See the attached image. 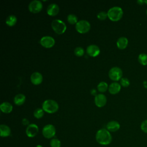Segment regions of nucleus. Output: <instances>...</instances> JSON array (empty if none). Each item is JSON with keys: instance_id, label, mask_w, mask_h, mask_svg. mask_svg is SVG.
I'll return each instance as SVG.
<instances>
[{"instance_id": "nucleus-29", "label": "nucleus", "mask_w": 147, "mask_h": 147, "mask_svg": "<svg viewBox=\"0 0 147 147\" xmlns=\"http://www.w3.org/2000/svg\"><path fill=\"white\" fill-rule=\"evenodd\" d=\"M107 17H108L107 13H106V11H100L97 14V17L100 20H105L107 18Z\"/></svg>"}, {"instance_id": "nucleus-10", "label": "nucleus", "mask_w": 147, "mask_h": 147, "mask_svg": "<svg viewBox=\"0 0 147 147\" xmlns=\"http://www.w3.org/2000/svg\"><path fill=\"white\" fill-rule=\"evenodd\" d=\"M26 134L29 138L35 137L38 132V127L34 123H31L28 125L26 129Z\"/></svg>"}, {"instance_id": "nucleus-22", "label": "nucleus", "mask_w": 147, "mask_h": 147, "mask_svg": "<svg viewBox=\"0 0 147 147\" xmlns=\"http://www.w3.org/2000/svg\"><path fill=\"white\" fill-rule=\"evenodd\" d=\"M108 84L105 82H100L97 86V89L100 92H105L108 89Z\"/></svg>"}, {"instance_id": "nucleus-11", "label": "nucleus", "mask_w": 147, "mask_h": 147, "mask_svg": "<svg viewBox=\"0 0 147 147\" xmlns=\"http://www.w3.org/2000/svg\"><path fill=\"white\" fill-rule=\"evenodd\" d=\"M94 102L96 106L99 107H103L107 102L106 96L103 94H97L95 96Z\"/></svg>"}, {"instance_id": "nucleus-27", "label": "nucleus", "mask_w": 147, "mask_h": 147, "mask_svg": "<svg viewBox=\"0 0 147 147\" xmlns=\"http://www.w3.org/2000/svg\"><path fill=\"white\" fill-rule=\"evenodd\" d=\"M84 50L81 47H78L75 48V49H74V54L76 56H79V57L82 56L84 55Z\"/></svg>"}, {"instance_id": "nucleus-20", "label": "nucleus", "mask_w": 147, "mask_h": 147, "mask_svg": "<svg viewBox=\"0 0 147 147\" xmlns=\"http://www.w3.org/2000/svg\"><path fill=\"white\" fill-rule=\"evenodd\" d=\"M26 97L25 95L22 94H17L14 98V102L16 105L18 106L22 105L25 101Z\"/></svg>"}, {"instance_id": "nucleus-16", "label": "nucleus", "mask_w": 147, "mask_h": 147, "mask_svg": "<svg viewBox=\"0 0 147 147\" xmlns=\"http://www.w3.org/2000/svg\"><path fill=\"white\" fill-rule=\"evenodd\" d=\"M121 88V84L116 82L111 83L108 88L110 94H116L118 93Z\"/></svg>"}, {"instance_id": "nucleus-26", "label": "nucleus", "mask_w": 147, "mask_h": 147, "mask_svg": "<svg viewBox=\"0 0 147 147\" xmlns=\"http://www.w3.org/2000/svg\"><path fill=\"white\" fill-rule=\"evenodd\" d=\"M50 146L51 147H60L61 142L56 138H52L50 141Z\"/></svg>"}, {"instance_id": "nucleus-6", "label": "nucleus", "mask_w": 147, "mask_h": 147, "mask_svg": "<svg viewBox=\"0 0 147 147\" xmlns=\"http://www.w3.org/2000/svg\"><path fill=\"white\" fill-rule=\"evenodd\" d=\"M109 76L110 79L114 81L121 80L122 76V71L118 67H112L109 71Z\"/></svg>"}, {"instance_id": "nucleus-12", "label": "nucleus", "mask_w": 147, "mask_h": 147, "mask_svg": "<svg viewBox=\"0 0 147 147\" xmlns=\"http://www.w3.org/2000/svg\"><path fill=\"white\" fill-rule=\"evenodd\" d=\"M87 53L92 57H96L100 53V49L96 45L91 44L86 49Z\"/></svg>"}, {"instance_id": "nucleus-21", "label": "nucleus", "mask_w": 147, "mask_h": 147, "mask_svg": "<svg viewBox=\"0 0 147 147\" xmlns=\"http://www.w3.org/2000/svg\"><path fill=\"white\" fill-rule=\"evenodd\" d=\"M17 21V17L14 15L11 14V15H9V16H7V17L6 19L5 22L8 26H13L16 24Z\"/></svg>"}, {"instance_id": "nucleus-7", "label": "nucleus", "mask_w": 147, "mask_h": 147, "mask_svg": "<svg viewBox=\"0 0 147 147\" xmlns=\"http://www.w3.org/2000/svg\"><path fill=\"white\" fill-rule=\"evenodd\" d=\"M43 136L48 139L53 138L56 134L55 127L52 124H48L44 126L42 130Z\"/></svg>"}, {"instance_id": "nucleus-4", "label": "nucleus", "mask_w": 147, "mask_h": 147, "mask_svg": "<svg viewBox=\"0 0 147 147\" xmlns=\"http://www.w3.org/2000/svg\"><path fill=\"white\" fill-rule=\"evenodd\" d=\"M51 26L55 33L59 34H63L66 30L67 26L61 20L59 19L54 20L51 24Z\"/></svg>"}, {"instance_id": "nucleus-34", "label": "nucleus", "mask_w": 147, "mask_h": 147, "mask_svg": "<svg viewBox=\"0 0 147 147\" xmlns=\"http://www.w3.org/2000/svg\"><path fill=\"white\" fill-rule=\"evenodd\" d=\"M144 3L147 5V0H145V1H144Z\"/></svg>"}, {"instance_id": "nucleus-17", "label": "nucleus", "mask_w": 147, "mask_h": 147, "mask_svg": "<svg viewBox=\"0 0 147 147\" xmlns=\"http://www.w3.org/2000/svg\"><path fill=\"white\" fill-rule=\"evenodd\" d=\"M11 134V130L9 126L2 124L0 125V136L2 137H7Z\"/></svg>"}, {"instance_id": "nucleus-9", "label": "nucleus", "mask_w": 147, "mask_h": 147, "mask_svg": "<svg viewBox=\"0 0 147 147\" xmlns=\"http://www.w3.org/2000/svg\"><path fill=\"white\" fill-rule=\"evenodd\" d=\"M40 42L42 47L47 48H49L55 45V40L50 36H45L40 39Z\"/></svg>"}, {"instance_id": "nucleus-30", "label": "nucleus", "mask_w": 147, "mask_h": 147, "mask_svg": "<svg viewBox=\"0 0 147 147\" xmlns=\"http://www.w3.org/2000/svg\"><path fill=\"white\" fill-rule=\"evenodd\" d=\"M140 128L144 133L147 134V119H145L141 122Z\"/></svg>"}, {"instance_id": "nucleus-3", "label": "nucleus", "mask_w": 147, "mask_h": 147, "mask_svg": "<svg viewBox=\"0 0 147 147\" xmlns=\"http://www.w3.org/2000/svg\"><path fill=\"white\" fill-rule=\"evenodd\" d=\"M42 109L45 112L52 114L56 112L59 109V105L53 99L45 100L42 104Z\"/></svg>"}, {"instance_id": "nucleus-2", "label": "nucleus", "mask_w": 147, "mask_h": 147, "mask_svg": "<svg viewBox=\"0 0 147 147\" xmlns=\"http://www.w3.org/2000/svg\"><path fill=\"white\" fill-rule=\"evenodd\" d=\"M107 13L109 18L113 21L119 20L123 14L122 9L119 6H114L110 8Z\"/></svg>"}, {"instance_id": "nucleus-18", "label": "nucleus", "mask_w": 147, "mask_h": 147, "mask_svg": "<svg viewBox=\"0 0 147 147\" xmlns=\"http://www.w3.org/2000/svg\"><path fill=\"white\" fill-rule=\"evenodd\" d=\"M128 45V40L125 37H121L117 41V46L119 49H125Z\"/></svg>"}, {"instance_id": "nucleus-8", "label": "nucleus", "mask_w": 147, "mask_h": 147, "mask_svg": "<svg viewBox=\"0 0 147 147\" xmlns=\"http://www.w3.org/2000/svg\"><path fill=\"white\" fill-rule=\"evenodd\" d=\"M42 9V4L39 0L32 1L28 5L29 10L33 13L40 12Z\"/></svg>"}, {"instance_id": "nucleus-28", "label": "nucleus", "mask_w": 147, "mask_h": 147, "mask_svg": "<svg viewBox=\"0 0 147 147\" xmlns=\"http://www.w3.org/2000/svg\"><path fill=\"white\" fill-rule=\"evenodd\" d=\"M120 84L124 87H127L130 84V81L126 78H122L120 80Z\"/></svg>"}, {"instance_id": "nucleus-33", "label": "nucleus", "mask_w": 147, "mask_h": 147, "mask_svg": "<svg viewBox=\"0 0 147 147\" xmlns=\"http://www.w3.org/2000/svg\"><path fill=\"white\" fill-rule=\"evenodd\" d=\"M36 147H43V146H41V145H37Z\"/></svg>"}, {"instance_id": "nucleus-31", "label": "nucleus", "mask_w": 147, "mask_h": 147, "mask_svg": "<svg viewBox=\"0 0 147 147\" xmlns=\"http://www.w3.org/2000/svg\"><path fill=\"white\" fill-rule=\"evenodd\" d=\"M22 125H27V126H28V125H30V124H29V120H28V119H26V118H23V119H22Z\"/></svg>"}, {"instance_id": "nucleus-25", "label": "nucleus", "mask_w": 147, "mask_h": 147, "mask_svg": "<svg viewBox=\"0 0 147 147\" xmlns=\"http://www.w3.org/2000/svg\"><path fill=\"white\" fill-rule=\"evenodd\" d=\"M67 21L71 24H76L78 21V17L74 14H69L67 16Z\"/></svg>"}, {"instance_id": "nucleus-15", "label": "nucleus", "mask_w": 147, "mask_h": 147, "mask_svg": "<svg viewBox=\"0 0 147 147\" xmlns=\"http://www.w3.org/2000/svg\"><path fill=\"white\" fill-rule=\"evenodd\" d=\"M42 75L38 72H33L30 76V81L35 85L40 84L42 82Z\"/></svg>"}, {"instance_id": "nucleus-35", "label": "nucleus", "mask_w": 147, "mask_h": 147, "mask_svg": "<svg viewBox=\"0 0 147 147\" xmlns=\"http://www.w3.org/2000/svg\"><path fill=\"white\" fill-rule=\"evenodd\" d=\"M146 15H147V9H146Z\"/></svg>"}, {"instance_id": "nucleus-1", "label": "nucleus", "mask_w": 147, "mask_h": 147, "mask_svg": "<svg viewBox=\"0 0 147 147\" xmlns=\"http://www.w3.org/2000/svg\"><path fill=\"white\" fill-rule=\"evenodd\" d=\"M96 142L102 145H109L112 141V136L110 132L106 129L98 130L95 135Z\"/></svg>"}, {"instance_id": "nucleus-32", "label": "nucleus", "mask_w": 147, "mask_h": 147, "mask_svg": "<svg viewBox=\"0 0 147 147\" xmlns=\"http://www.w3.org/2000/svg\"><path fill=\"white\" fill-rule=\"evenodd\" d=\"M137 3H138L139 5H142V4L144 3V1H142V0H138V1H137Z\"/></svg>"}, {"instance_id": "nucleus-23", "label": "nucleus", "mask_w": 147, "mask_h": 147, "mask_svg": "<svg viewBox=\"0 0 147 147\" xmlns=\"http://www.w3.org/2000/svg\"><path fill=\"white\" fill-rule=\"evenodd\" d=\"M138 62L142 65H147V54L142 53H140L138 57Z\"/></svg>"}, {"instance_id": "nucleus-24", "label": "nucleus", "mask_w": 147, "mask_h": 147, "mask_svg": "<svg viewBox=\"0 0 147 147\" xmlns=\"http://www.w3.org/2000/svg\"><path fill=\"white\" fill-rule=\"evenodd\" d=\"M44 110L41 108H37L34 110L33 112V115L34 117L37 119H40L42 118L44 115Z\"/></svg>"}, {"instance_id": "nucleus-14", "label": "nucleus", "mask_w": 147, "mask_h": 147, "mask_svg": "<svg viewBox=\"0 0 147 147\" xmlns=\"http://www.w3.org/2000/svg\"><path fill=\"white\" fill-rule=\"evenodd\" d=\"M120 128V124L116 121H111L106 125V129L110 132H115Z\"/></svg>"}, {"instance_id": "nucleus-13", "label": "nucleus", "mask_w": 147, "mask_h": 147, "mask_svg": "<svg viewBox=\"0 0 147 147\" xmlns=\"http://www.w3.org/2000/svg\"><path fill=\"white\" fill-rule=\"evenodd\" d=\"M59 7L56 3H51L47 8V13L49 16H55L59 12Z\"/></svg>"}, {"instance_id": "nucleus-19", "label": "nucleus", "mask_w": 147, "mask_h": 147, "mask_svg": "<svg viewBox=\"0 0 147 147\" xmlns=\"http://www.w3.org/2000/svg\"><path fill=\"white\" fill-rule=\"evenodd\" d=\"M0 109L4 113H9L13 110V106L9 102H4L1 104Z\"/></svg>"}, {"instance_id": "nucleus-5", "label": "nucleus", "mask_w": 147, "mask_h": 147, "mask_svg": "<svg viewBox=\"0 0 147 147\" xmlns=\"http://www.w3.org/2000/svg\"><path fill=\"white\" fill-rule=\"evenodd\" d=\"M91 28V25L88 21L84 20L79 21L75 25L76 30L80 33H86L88 32Z\"/></svg>"}]
</instances>
